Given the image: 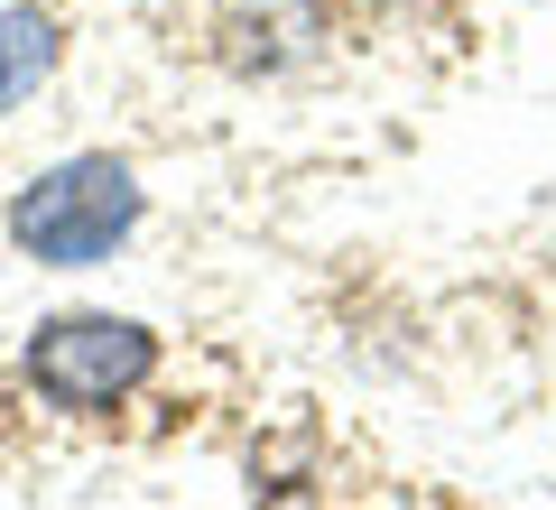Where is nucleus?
<instances>
[{
  "label": "nucleus",
  "instance_id": "1",
  "mask_svg": "<svg viewBox=\"0 0 556 510\" xmlns=\"http://www.w3.org/2000/svg\"><path fill=\"white\" fill-rule=\"evenodd\" d=\"M139 214H149V186L130 177V158L75 149V158L38 167V177L10 196V241H20L38 270H102V260L139 233Z\"/></svg>",
  "mask_w": 556,
  "mask_h": 510
},
{
  "label": "nucleus",
  "instance_id": "2",
  "mask_svg": "<svg viewBox=\"0 0 556 510\" xmlns=\"http://www.w3.org/2000/svg\"><path fill=\"white\" fill-rule=\"evenodd\" d=\"M20 372L56 418H112L121 399H139L159 381V334L139 325V315L75 307V315H47V325L28 334Z\"/></svg>",
  "mask_w": 556,
  "mask_h": 510
},
{
  "label": "nucleus",
  "instance_id": "3",
  "mask_svg": "<svg viewBox=\"0 0 556 510\" xmlns=\"http://www.w3.org/2000/svg\"><path fill=\"white\" fill-rule=\"evenodd\" d=\"M56 57H65V28H56V10H38V0L0 10V121H10V112H20V102L38 94L47 75H56Z\"/></svg>",
  "mask_w": 556,
  "mask_h": 510
},
{
  "label": "nucleus",
  "instance_id": "4",
  "mask_svg": "<svg viewBox=\"0 0 556 510\" xmlns=\"http://www.w3.org/2000/svg\"><path fill=\"white\" fill-rule=\"evenodd\" d=\"M371 10H408V0H371Z\"/></svg>",
  "mask_w": 556,
  "mask_h": 510
}]
</instances>
